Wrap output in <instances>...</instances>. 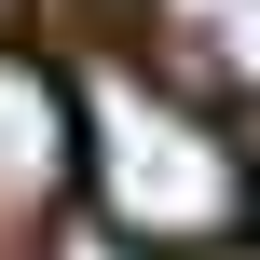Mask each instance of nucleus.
Returning <instances> with one entry per match:
<instances>
[{"label":"nucleus","mask_w":260,"mask_h":260,"mask_svg":"<svg viewBox=\"0 0 260 260\" xmlns=\"http://www.w3.org/2000/svg\"><path fill=\"white\" fill-rule=\"evenodd\" d=\"M69 165L96 192V219L123 233L137 260H206L247 233V151L206 96L151 82L137 55H96L69 82Z\"/></svg>","instance_id":"1"},{"label":"nucleus","mask_w":260,"mask_h":260,"mask_svg":"<svg viewBox=\"0 0 260 260\" xmlns=\"http://www.w3.org/2000/svg\"><path fill=\"white\" fill-rule=\"evenodd\" d=\"M69 178H82L69 165V82L0 41V260L41 247V219L69 206Z\"/></svg>","instance_id":"2"},{"label":"nucleus","mask_w":260,"mask_h":260,"mask_svg":"<svg viewBox=\"0 0 260 260\" xmlns=\"http://www.w3.org/2000/svg\"><path fill=\"white\" fill-rule=\"evenodd\" d=\"M151 27H165L206 82H233V96L260 110V0H151Z\"/></svg>","instance_id":"3"}]
</instances>
